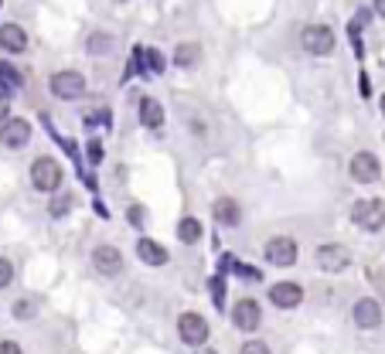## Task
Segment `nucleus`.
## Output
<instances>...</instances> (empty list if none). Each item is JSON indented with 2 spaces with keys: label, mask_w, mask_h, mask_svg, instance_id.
Listing matches in <instances>:
<instances>
[{
  "label": "nucleus",
  "mask_w": 385,
  "mask_h": 354,
  "mask_svg": "<svg viewBox=\"0 0 385 354\" xmlns=\"http://www.w3.org/2000/svg\"><path fill=\"white\" fill-rule=\"evenodd\" d=\"M266 297H270V303L276 310H293V307L304 303V286H300V283H290V279H280V283L270 286Z\"/></svg>",
  "instance_id": "obj_9"
},
{
  "label": "nucleus",
  "mask_w": 385,
  "mask_h": 354,
  "mask_svg": "<svg viewBox=\"0 0 385 354\" xmlns=\"http://www.w3.org/2000/svg\"><path fill=\"white\" fill-rule=\"evenodd\" d=\"M21 82H24V76L14 69V65H7V62H0V89H21Z\"/></svg>",
  "instance_id": "obj_22"
},
{
  "label": "nucleus",
  "mask_w": 385,
  "mask_h": 354,
  "mask_svg": "<svg viewBox=\"0 0 385 354\" xmlns=\"http://www.w3.org/2000/svg\"><path fill=\"white\" fill-rule=\"evenodd\" d=\"M35 314H38V303H35L31 297H21V300L14 303V317H17V320H31Z\"/></svg>",
  "instance_id": "obj_23"
},
{
  "label": "nucleus",
  "mask_w": 385,
  "mask_h": 354,
  "mask_svg": "<svg viewBox=\"0 0 385 354\" xmlns=\"http://www.w3.org/2000/svg\"><path fill=\"white\" fill-rule=\"evenodd\" d=\"M48 89H51V96L55 99H65V103H76L85 96V89H89V82L82 72L76 69H62V72H55L51 79H48Z\"/></svg>",
  "instance_id": "obj_2"
},
{
  "label": "nucleus",
  "mask_w": 385,
  "mask_h": 354,
  "mask_svg": "<svg viewBox=\"0 0 385 354\" xmlns=\"http://www.w3.org/2000/svg\"><path fill=\"white\" fill-rule=\"evenodd\" d=\"M351 222L361 232H382L385 229V204L379 197H361L351 204Z\"/></svg>",
  "instance_id": "obj_1"
},
{
  "label": "nucleus",
  "mask_w": 385,
  "mask_h": 354,
  "mask_svg": "<svg viewBox=\"0 0 385 354\" xmlns=\"http://www.w3.org/2000/svg\"><path fill=\"white\" fill-rule=\"evenodd\" d=\"M198 354H219V351H212V348H198Z\"/></svg>",
  "instance_id": "obj_33"
},
{
  "label": "nucleus",
  "mask_w": 385,
  "mask_h": 354,
  "mask_svg": "<svg viewBox=\"0 0 385 354\" xmlns=\"http://www.w3.org/2000/svg\"><path fill=\"white\" fill-rule=\"evenodd\" d=\"M317 266L324 273H341L351 266V252L341 242H324V245H317Z\"/></svg>",
  "instance_id": "obj_10"
},
{
  "label": "nucleus",
  "mask_w": 385,
  "mask_h": 354,
  "mask_svg": "<svg viewBox=\"0 0 385 354\" xmlns=\"http://www.w3.org/2000/svg\"><path fill=\"white\" fill-rule=\"evenodd\" d=\"M140 123H144L147 130H160V126H164V106L157 103L154 96H144V99H140Z\"/></svg>",
  "instance_id": "obj_17"
},
{
  "label": "nucleus",
  "mask_w": 385,
  "mask_h": 354,
  "mask_svg": "<svg viewBox=\"0 0 385 354\" xmlns=\"http://www.w3.org/2000/svg\"><path fill=\"white\" fill-rule=\"evenodd\" d=\"M126 218H130V225H144V218H147V211H144V208H137V204H133V208H130V211H126Z\"/></svg>",
  "instance_id": "obj_29"
},
{
  "label": "nucleus",
  "mask_w": 385,
  "mask_h": 354,
  "mask_svg": "<svg viewBox=\"0 0 385 354\" xmlns=\"http://www.w3.org/2000/svg\"><path fill=\"white\" fill-rule=\"evenodd\" d=\"M0 354H24V351H21V344H14V341H0Z\"/></svg>",
  "instance_id": "obj_30"
},
{
  "label": "nucleus",
  "mask_w": 385,
  "mask_h": 354,
  "mask_svg": "<svg viewBox=\"0 0 385 354\" xmlns=\"http://www.w3.org/2000/svg\"><path fill=\"white\" fill-rule=\"evenodd\" d=\"M72 204H76V195H72V191H62V195H55L48 201V215H51V218H65V215L72 211Z\"/></svg>",
  "instance_id": "obj_19"
},
{
  "label": "nucleus",
  "mask_w": 385,
  "mask_h": 354,
  "mask_svg": "<svg viewBox=\"0 0 385 354\" xmlns=\"http://www.w3.org/2000/svg\"><path fill=\"white\" fill-rule=\"evenodd\" d=\"M348 170H351V177L358 181V184H375L379 177H382V160L375 157L372 150H358L351 163H348Z\"/></svg>",
  "instance_id": "obj_8"
},
{
  "label": "nucleus",
  "mask_w": 385,
  "mask_h": 354,
  "mask_svg": "<svg viewBox=\"0 0 385 354\" xmlns=\"http://www.w3.org/2000/svg\"><path fill=\"white\" fill-rule=\"evenodd\" d=\"M212 218L222 225V229H235L239 222H242V204L235 201V197H219L215 204H212Z\"/></svg>",
  "instance_id": "obj_14"
},
{
  "label": "nucleus",
  "mask_w": 385,
  "mask_h": 354,
  "mask_svg": "<svg viewBox=\"0 0 385 354\" xmlns=\"http://www.w3.org/2000/svg\"><path fill=\"white\" fill-rule=\"evenodd\" d=\"M235 273L242 276V279H249V283H259V279H263L256 266H235Z\"/></svg>",
  "instance_id": "obj_28"
},
{
  "label": "nucleus",
  "mask_w": 385,
  "mask_h": 354,
  "mask_svg": "<svg viewBox=\"0 0 385 354\" xmlns=\"http://www.w3.org/2000/svg\"><path fill=\"white\" fill-rule=\"evenodd\" d=\"M198 62H201V48H198V44L185 41V44L174 48V65H178V69H194Z\"/></svg>",
  "instance_id": "obj_18"
},
{
  "label": "nucleus",
  "mask_w": 385,
  "mask_h": 354,
  "mask_svg": "<svg viewBox=\"0 0 385 354\" xmlns=\"http://www.w3.org/2000/svg\"><path fill=\"white\" fill-rule=\"evenodd\" d=\"M239 354H273V351H270V344H266V341H246Z\"/></svg>",
  "instance_id": "obj_25"
},
{
  "label": "nucleus",
  "mask_w": 385,
  "mask_h": 354,
  "mask_svg": "<svg viewBox=\"0 0 385 354\" xmlns=\"http://www.w3.org/2000/svg\"><path fill=\"white\" fill-rule=\"evenodd\" d=\"M222 297H225V283H222V276H215L212 279V300H215V307L222 303Z\"/></svg>",
  "instance_id": "obj_27"
},
{
  "label": "nucleus",
  "mask_w": 385,
  "mask_h": 354,
  "mask_svg": "<svg viewBox=\"0 0 385 354\" xmlns=\"http://www.w3.org/2000/svg\"><path fill=\"white\" fill-rule=\"evenodd\" d=\"M137 259L147 263V266H167L171 252H167L157 238H137Z\"/></svg>",
  "instance_id": "obj_15"
},
{
  "label": "nucleus",
  "mask_w": 385,
  "mask_h": 354,
  "mask_svg": "<svg viewBox=\"0 0 385 354\" xmlns=\"http://www.w3.org/2000/svg\"><path fill=\"white\" fill-rule=\"evenodd\" d=\"M379 106H382V116H385V96H382V103H379Z\"/></svg>",
  "instance_id": "obj_34"
},
{
  "label": "nucleus",
  "mask_w": 385,
  "mask_h": 354,
  "mask_svg": "<svg viewBox=\"0 0 385 354\" xmlns=\"http://www.w3.org/2000/svg\"><path fill=\"white\" fill-rule=\"evenodd\" d=\"M92 269L106 279H116L123 276V252L116 245H96L92 249Z\"/></svg>",
  "instance_id": "obj_11"
},
{
  "label": "nucleus",
  "mask_w": 385,
  "mask_h": 354,
  "mask_svg": "<svg viewBox=\"0 0 385 354\" xmlns=\"http://www.w3.org/2000/svg\"><path fill=\"white\" fill-rule=\"evenodd\" d=\"M7 113H10V103H7V96H0V123H7Z\"/></svg>",
  "instance_id": "obj_31"
},
{
  "label": "nucleus",
  "mask_w": 385,
  "mask_h": 354,
  "mask_svg": "<svg viewBox=\"0 0 385 354\" xmlns=\"http://www.w3.org/2000/svg\"><path fill=\"white\" fill-rule=\"evenodd\" d=\"M0 3H3V0H0Z\"/></svg>",
  "instance_id": "obj_36"
},
{
  "label": "nucleus",
  "mask_w": 385,
  "mask_h": 354,
  "mask_svg": "<svg viewBox=\"0 0 385 354\" xmlns=\"http://www.w3.org/2000/svg\"><path fill=\"white\" fill-rule=\"evenodd\" d=\"M351 320H354V327H361V330H375V327H382V303L372 300V297L358 300L354 310H351Z\"/></svg>",
  "instance_id": "obj_13"
},
{
  "label": "nucleus",
  "mask_w": 385,
  "mask_h": 354,
  "mask_svg": "<svg viewBox=\"0 0 385 354\" xmlns=\"http://www.w3.org/2000/svg\"><path fill=\"white\" fill-rule=\"evenodd\" d=\"M178 238H181L185 245H194V242L201 238V222L191 218V215H188V218H181V222H178Z\"/></svg>",
  "instance_id": "obj_20"
},
{
  "label": "nucleus",
  "mask_w": 385,
  "mask_h": 354,
  "mask_svg": "<svg viewBox=\"0 0 385 354\" xmlns=\"http://www.w3.org/2000/svg\"><path fill=\"white\" fill-rule=\"evenodd\" d=\"M300 48H304L307 55L324 58V55L334 51V31H331L327 24H307V28L300 31Z\"/></svg>",
  "instance_id": "obj_6"
},
{
  "label": "nucleus",
  "mask_w": 385,
  "mask_h": 354,
  "mask_svg": "<svg viewBox=\"0 0 385 354\" xmlns=\"http://www.w3.org/2000/svg\"><path fill=\"white\" fill-rule=\"evenodd\" d=\"M372 3H375V14H379V17H385V0H372Z\"/></svg>",
  "instance_id": "obj_32"
},
{
  "label": "nucleus",
  "mask_w": 385,
  "mask_h": 354,
  "mask_svg": "<svg viewBox=\"0 0 385 354\" xmlns=\"http://www.w3.org/2000/svg\"><path fill=\"white\" fill-rule=\"evenodd\" d=\"M31 143V123L21 116H10L7 123H0V147L3 150H21Z\"/></svg>",
  "instance_id": "obj_7"
},
{
  "label": "nucleus",
  "mask_w": 385,
  "mask_h": 354,
  "mask_svg": "<svg viewBox=\"0 0 385 354\" xmlns=\"http://www.w3.org/2000/svg\"><path fill=\"white\" fill-rule=\"evenodd\" d=\"M116 3H126V0H116Z\"/></svg>",
  "instance_id": "obj_35"
},
{
  "label": "nucleus",
  "mask_w": 385,
  "mask_h": 354,
  "mask_svg": "<svg viewBox=\"0 0 385 354\" xmlns=\"http://www.w3.org/2000/svg\"><path fill=\"white\" fill-rule=\"evenodd\" d=\"M178 337H181L188 348H205V341L212 337V327H208V320L201 314L185 310V314L178 317Z\"/></svg>",
  "instance_id": "obj_5"
},
{
  "label": "nucleus",
  "mask_w": 385,
  "mask_h": 354,
  "mask_svg": "<svg viewBox=\"0 0 385 354\" xmlns=\"http://www.w3.org/2000/svg\"><path fill=\"white\" fill-rule=\"evenodd\" d=\"M0 48L10 51V55L28 51V31L21 24H0Z\"/></svg>",
  "instance_id": "obj_16"
},
{
  "label": "nucleus",
  "mask_w": 385,
  "mask_h": 354,
  "mask_svg": "<svg viewBox=\"0 0 385 354\" xmlns=\"http://www.w3.org/2000/svg\"><path fill=\"white\" fill-rule=\"evenodd\" d=\"M147 65H151V72H164V55H160L157 48L147 51Z\"/></svg>",
  "instance_id": "obj_26"
},
{
  "label": "nucleus",
  "mask_w": 385,
  "mask_h": 354,
  "mask_svg": "<svg viewBox=\"0 0 385 354\" xmlns=\"http://www.w3.org/2000/svg\"><path fill=\"white\" fill-rule=\"evenodd\" d=\"M297 256H300V245L293 242L290 236H273L266 245H263V259L276 266V269H290L293 263H297Z\"/></svg>",
  "instance_id": "obj_3"
},
{
  "label": "nucleus",
  "mask_w": 385,
  "mask_h": 354,
  "mask_svg": "<svg viewBox=\"0 0 385 354\" xmlns=\"http://www.w3.org/2000/svg\"><path fill=\"white\" fill-rule=\"evenodd\" d=\"M62 163L55 157H38L35 163H31V184L38 188V191H44V195H55L58 188H62Z\"/></svg>",
  "instance_id": "obj_4"
},
{
  "label": "nucleus",
  "mask_w": 385,
  "mask_h": 354,
  "mask_svg": "<svg viewBox=\"0 0 385 354\" xmlns=\"http://www.w3.org/2000/svg\"><path fill=\"white\" fill-rule=\"evenodd\" d=\"M232 324H235V330H246V334L259 330V324H263V310H259V303H256L253 297H242V300L232 307Z\"/></svg>",
  "instance_id": "obj_12"
},
{
  "label": "nucleus",
  "mask_w": 385,
  "mask_h": 354,
  "mask_svg": "<svg viewBox=\"0 0 385 354\" xmlns=\"http://www.w3.org/2000/svg\"><path fill=\"white\" fill-rule=\"evenodd\" d=\"M85 48H89V55H110L113 51V38L106 31H92L89 41H85Z\"/></svg>",
  "instance_id": "obj_21"
},
{
  "label": "nucleus",
  "mask_w": 385,
  "mask_h": 354,
  "mask_svg": "<svg viewBox=\"0 0 385 354\" xmlns=\"http://www.w3.org/2000/svg\"><path fill=\"white\" fill-rule=\"evenodd\" d=\"M14 283V266H10V259H0V290H7Z\"/></svg>",
  "instance_id": "obj_24"
}]
</instances>
